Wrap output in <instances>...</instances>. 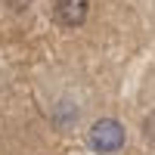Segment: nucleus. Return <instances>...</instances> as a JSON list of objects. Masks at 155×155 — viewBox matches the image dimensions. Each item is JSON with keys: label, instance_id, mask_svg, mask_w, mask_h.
Returning <instances> with one entry per match:
<instances>
[{"label": "nucleus", "instance_id": "nucleus-1", "mask_svg": "<svg viewBox=\"0 0 155 155\" xmlns=\"http://www.w3.org/2000/svg\"><path fill=\"white\" fill-rule=\"evenodd\" d=\"M90 146L96 152H115L124 146V124L115 118H99L90 127Z\"/></svg>", "mask_w": 155, "mask_h": 155}, {"label": "nucleus", "instance_id": "nucleus-2", "mask_svg": "<svg viewBox=\"0 0 155 155\" xmlns=\"http://www.w3.org/2000/svg\"><path fill=\"white\" fill-rule=\"evenodd\" d=\"M87 9H90V0H56V16H59L62 25H68V28L84 25Z\"/></svg>", "mask_w": 155, "mask_h": 155}]
</instances>
